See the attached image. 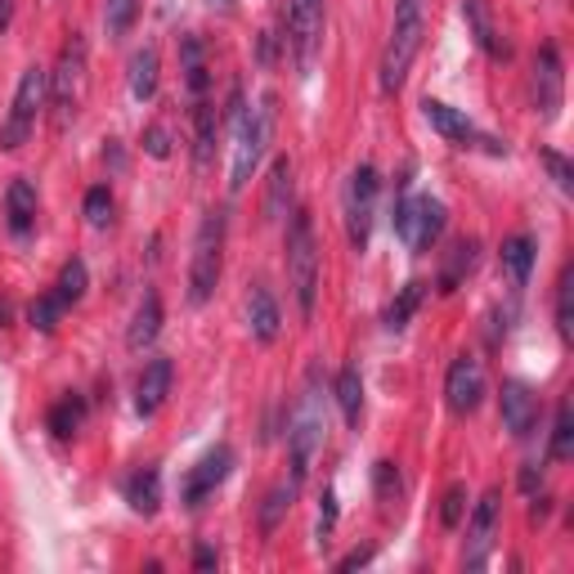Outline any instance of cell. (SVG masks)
<instances>
[{"label":"cell","instance_id":"obj_5","mask_svg":"<svg viewBox=\"0 0 574 574\" xmlns=\"http://www.w3.org/2000/svg\"><path fill=\"white\" fill-rule=\"evenodd\" d=\"M45 100H50V72H45V68H27V72L19 77L10 117L0 122V149H5V153H19V149H23L27 135L36 130V117H41Z\"/></svg>","mask_w":574,"mask_h":574},{"label":"cell","instance_id":"obj_39","mask_svg":"<svg viewBox=\"0 0 574 574\" xmlns=\"http://www.w3.org/2000/svg\"><path fill=\"white\" fill-rule=\"evenodd\" d=\"M372 485H377V498H381V503H395V498H400V467H395V462H377V467H372Z\"/></svg>","mask_w":574,"mask_h":574},{"label":"cell","instance_id":"obj_11","mask_svg":"<svg viewBox=\"0 0 574 574\" xmlns=\"http://www.w3.org/2000/svg\"><path fill=\"white\" fill-rule=\"evenodd\" d=\"M498 512H503V494L485 490L481 503H475V512H471V520H467V548H462L467 570H485L490 548H494V530H498Z\"/></svg>","mask_w":574,"mask_h":574},{"label":"cell","instance_id":"obj_1","mask_svg":"<svg viewBox=\"0 0 574 574\" xmlns=\"http://www.w3.org/2000/svg\"><path fill=\"white\" fill-rule=\"evenodd\" d=\"M229 117H233V167H229V188L238 194V188H248L269 139H274V94H265V100L256 108L243 104V94L233 90L229 100Z\"/></svg>","mask_w":574,"mask_h":574},{"label":"cell","instance_id":"obj_20","mask_svg":"<svg viewBox=\"0 0 574 574\" xmlns=\"http://www.w3.org/2000/svg\"><path fill=\"white\" fill-rule=\"evenodd\" d=\"M248 328H252V337L261 346H269L278 337V328H283V314H278V301L265 283L252 287V297H248Z\"/></svg>","mask_w":574,"mask_h":574},{"label":"cell","instance_id":"obj_9","mask_svg":"<svg viewBox=\"0 0 574 574\" xmlns=\"http://www.w3.org/2000/svg\"><path fill=\"white\" fill-rule=\"evenodd\" d=\"M377 198H381V180L377 171L364 162L351 171L346 184V238L355 252H368V238H372V220H377Z\"/></svg>","mask_w":574,"mask_h":574},{"label":"cell","instance_id":"obj_28","mask_svg":"<svg viewBox=\"0 0 574 574\" xmlns=\"http://www.w3.org/2000/svg\"><path fill=\"white\" fill-rule=\"evenodd\" d=\"M216 135H220V113H216V104L198 100V104H194V162H198V167L211 162Z\"/></svg>","mask_w":574,"mask_h":574},{"label":"cell","instance_id":"obj_3","mask_svg":"<svg viewBox=\"0 0 574 574\" xmlns=\"http://www.w3.org/2000/svg\"><path fill=\"white\" fill-rule=\"evenodd\" d=\"M225 211H207L198 233H194V256H188V301L194 306H207L216 283H220V269H225Z\"/></svg>","mask_w":574,"mask_h":574},{"label":"cell","instance_id":"obj_45","mask_svg":"<svg viewBox=\"0 0 574 574\" xmlns=\"http://www.w3.org/2000/svg\"><path fill=\"white\" fill-rule=\"evenodd\" d=\"M216 565H220V556H216V548H207V543H203V548L194 552V570H216Z\"/></svg>","mask_w":574,"mask_h":574},{"label":"cell","instance_id":"obj_2","mask_svg":"<svg viewBox=\"0 0 574 574\" xmlns=\"http://www.w3.org/2000/svg\"><path fill=\"white\" fill-rule=\"evenodd\" d=\"M283 265H287V283H292L297 310L310 319V314H314V301H319V243H314V220H310V211H292V220H287Z\"/></svg>","mask_w":574,"mask_h":574},{"label":"cell","instance_id":"obj_15","mask_svg":"<svg viewBox=\"0 0 574 574\" xmlns=\"http://www.w3.org/2000/svg\"><path fill=\"white\" fill-rule=\"evenodd\" d=\"M229 471H233V449L229 445H216L211 454H203V462L184 475V490H180V498L188 503V507H203L225 481H229Z\"/></svg>","mask_w":574,"mask_h":574},{"label":"cell","instance_id":"obj_38","mask_svg":"<svg viewBox=\"0 0 574 574\" xmlns=\"http://www.w3.org/2000/svg\"><path fill=\"white\" fill-rule=\"evenodd\" d=\"M85 220H90V229H108L113 225V194L104 184H94L85 194Z\"/></svg>","mask_w":574,"mask_h":574},{"label":"cell","instance_id":"obj_49","mask_svg":"<svg viewBox=\"0 0 574 574\" xmlns=\"http://www.w3.org/2000/svg\"><path fill=\"white\" fill-rule=\"evenodd\" d=\"M207 5H216V10H229V5H233V0H207Z\"/></svg>","mask_w":574,"mask_h":574},{"label":"cell","instance_id":"obj_25","mask_svg":"<svg viewBox=\"0 0 574 574\" xmlns=\"http://www.w3.org/2000/svg\"><path fill=\"white\" fill-rule=\"evenodd\" d=\"M292 158H274L269 167V188H265V216L269 220H283L287 207H292Z\"/></svg>","mask_w":574,"mask_h":574},{"label":"cell","instance_id":"obj_27","mask_svg":"<svg viewBox=\"0 0 574 574\" xmlns=\"http://www.w3.org/2000/svg\"><path fill=\"white\" fill-rule=\"evenodd\" d=\"M332 395H337V409H342L346 426H359V417H364V377H359L355 364H346L337 372V387H332Z\"/></svg>","mask_w":574,"mask_h":574},{"label":"cell","instance_id":"obj_17","mask_svg":"<svg viewBox=\"0 0 574 574\" xmlns=\"http://www.w3.org/2000/svg\"><path fill=\"white\" fill-rule=\"evenodd\" d=\"M171 387H175V364L171 359H149V364H144V372H139V381H135V413L139 417L162 413Z\"/></svg>","mask_w":574,"mask_h":574},{"label":"cell","instance_id":"obj_12","mask_svg":"<svg viewBox=\"0 0 574 574\" xmlns=\"http://www.w3.org/2000/svg\"><path fill=\"white\" fill-rule=\"evenodd\" d=\"M422 117H426V126L436 130V135H445L449 144H458V149H490V153H503L498 139L481 135L458 108H449V104H440V100H422Z\"/></svg>","mask_w":574,"mask_h":574},{"label":"cell","instance_id":"obj_31","mask_svg":"<svg viewBox=\"0 0 574 574\" xmlns=\"http://www.w3.org/2000/svg\"><path fill=\"white\" fill-rule=\"evenodd\" d=\"M45 422H50V431H55L59 440H72L77 431H81V422H85V400H81V395H64V400L50 409V417H45Z\"/></svg>","mask_w":574,"mask_h":574},{"label":"cell","instance_id":"obj_21","mask_svg":"<svg viewBox=\"0 0 574 574\" xmlns=\"http://www.w3.org/2000/svg\"><path fill=\"white\" fill-rule=\"evenodd\" d=\"M158 332H162V297H158V292H144L139 306H135V319H130V328H126V346H130V351L153 346Z\"/></svg>","mask_w":574,"mask_h":574},{"label":"cell","instance_id":"obj_41","mask_svg":"<svg viewBox=\"0 0 574 574\" xmlns=\"http://www.w3.org/2000/svg\"><path fill=\"white\" fill-rule=\"evenodd\" d=\"M462 512H467V490H462V485H449V490H445V503H440V525H445V530H458Z\"/></svg>","mask_w":574,"mask_h":574},{"label":"cell","instance_id":"obj_23","mask_svg":"<svg viewBox=\"0 0 574 574\" xmlns=\"http://www.w3.org/2000/svg\"><path fill=\"white\" fill-rule=\"evenodd\" d=\"M5 220H10V233L14 238H27L32 225H36V188L27 180H14L5 188Z\"/></svg>","mask_w":574,"mask_h":574},{"label":"cell","instance_id":"obj_16","mask_svg":"<svg viewBox=\"0 0 574 574\" xmlns=\"http://www.w3.org/2000/svg\"><path fill=\"white\" fill-rule=\"evenodd\" d=\"M565 64L556 55V45H543L539 59H535V108L543 117H556L561 113V100H565Z\"/></svg>","mask_w":574,"mask_h":574},{"label":"cell","instance_id":"obj_7","mask_svg":"<svg viewBox=\"0 0 574 574\" xmlns=\"http://www.w3.org/2000/svg\"><path fill=\"white\" fill-rule=\"evenodd\" d=\"M319 445H323V409H319V391H314V377H310L306 395L297 400L292 417H287V458H292V481L297 485L306 481Z\"/></svg>","mask_w":574,"mask_h":574},{"label":"cell","instance_id":"obj_44","mask_svg":"<svg viewBox=\"0 0 574 574\" xmlns=\"http://www.w3.org/2000/svg\"><path fill=\"white\" fill-rule=\"evenodd\" d=\"M368 561H372V548H355L351 556L337 561V570H359V565H368Z\"/></svg>","mask_w":574,"mask_h":574},{"label":"cell","instance_id":"obj_33","mask_svg":"<svg viewBox=\"0 0 574 574\" xmlns=\"http://www.w3.org/2000/svg\"><path fill=\"white\" fill-rule=\"evenodd\" d=\"M556 332L561 342H574V265H565L556 283Z\"/></svg>","mask_w":574,"mask_h":574},{"label":"cell","instance_id":"obj_30","mask_svg":"<svg viewBox=\"0 0 574 574\" xmlns=\"http://www.w3.org/2000/svg\"><path fill=\"white\" fill-rule=\"evenodd\" d=\"M471 269H475V243H471V238H462V243H454V252H449V261L440 269V292H458V283Z\"/></svg>","mask_w":574,"mask_h":574},{"label":"cell","instance_id":"obj_6","mask_svg":"<svg viewBox=\"0 0 574 574\" xmlns=\"http://www.w3.org/2000/svg\"><path fill=\"white\" fill-rule=\"evenodd\" d=\"M445 220H449V211H445V203L440 198H431V194H417V198H400L395 203V238L409 248V252H431L440 243V233H445Z\"/></svg>","mask_w":574,"mask_h":574},{"label":"cell","instance_id":"obj_37","mask_svg":"<svg viewBox=\"0 0 574 574\" xmlns=\"http://www.w3.org/2000/svg\"><path fill=\"white\" fill-rule=\"evenodd\" d=\"M64 301L55 297V292H45V297H36L32 301V310H27V319H32V328H41V332H55L59 328V319H64Z\"/></svg>","mask_w":574,"mask_h":574},{"label":"cell","instance_id":"obj_14","mask_svg":"<svg viewBox=\"0 0 574 574\" xmlns=\"http://www.w3.org/2000/svg\"><path fill=\"white\" fill-rule=\"evenodd\" d=\"M498 413H503V426L512 431L516 440H530L535 431H539V417H543V400L525 387V381H503Z\"/></svg>","mask_w":574,"mask_h":574},{"label":"cell","instance_id":"obj_26","mask_svg":"<svg viewBox=\"0 0 574 574\" xmlns=\"http://www.w3.org/2000/svg\"><path fill=\"white\" fill-rule=\"evenodd\" d=\"M130 94L139 104H149L158 94V45H139L130 55Z\"/></svg>","mask_w":574,"mask_h":574},{"label":"cell","instance_id":"obj_4","mask_svg":"<svg viewBox=\"0 0 574 574\" xmlns=\"http://www.w3.org/2000/svg\"><path fill=\"white\" fill-rule=\"evenodd\" d=\"M417 50H422V0H400L395 23H391V41H387V50H381V90L387 94L404 90Z\"/></svg>","mask_w":574,"mask_h":574},{"label":"cell","instance_id":"obj_13","mask_svg":"<svg viewBox=\"0 0 574 574\" xmlns=\"http://www.w3.org/2000/svg\"><path fill=\"white\" fill-rule=\"evenodd\" d=\"M481 400H485V368H481V359L458 355L449 364V372H445V404L458 417H467V413L481 409Z\"/></svg>","mask_w":574,"mask_h":574},{"label":"cell","instance_id":"obj_42","mask_svg":"<svg viewBox=\"0 0 574 574\" xmlns=\"http://www.w3.org/2000/svg\"><path fill=\"white\" fill-rule=\"evenodd\" d=\"M332 525H337V490H323V498H319V539L328 543V535H332Z\"/></svg>","mask_w":574,"mask_h":574},{"label":"cell","instance_id":"obj_40","mask_svg":"<svg viewBox=\"0 0 574 574\" xmlns=\"http://www.w3.org/2000/svg\"><path fill=\"white\" fill-rule=\"evenodd\" d=\"M539 158H543V167H548V175H552V184L561 188V194H574V167L556 149H543Z\"/></svg>","mask_w":574,"mask_h":574},{"label":"cell","instance_id":"obj_47","mask_svg":"<svg viewBox=\"0 0 574 574\" xmlns=\"http://www.w3.org/2000/svg\"><path fill=\"white\" fill-rule=\"evenodd\" d=\"M10 19H14V0H0V32L10 27Z\"/></svg>","mask_w":574,"mask_h":574},{"label":"cell","instance_id":"obj_32","mask_svg":"<svg viewBox=\"0 0 574 574\" xmlns=\"http://www.w3.org/2000/svg\"><path fill=\"white\" fill-rule=\"evenodd\" d=\"M85 287H90V269H85V261L81 256H72L64 269H59V283H55V297L64 301V306H77L81 297H85Z\"/></svg>","mask_w":574,"mask_h":574},{"label":"cell","instance_id":"obj_35","mask_svg":"<svg viewBox=\"0 0 574 574\" xmlns=\"http://www.w3.org/2000/svg\"><path fill=\"white\" fill-rule=\"evenodd\" d=\"M292 498H297V481L274 485V490L265 494V507H261V530H265V535H274V530H278V520L287 516V507H292Z\"/></svg>","mask_w":574,"mask_h":574},{"label":"cell","instance_id":"obj_48","mask_svg":"<svg viewBox=\"0 0 574 574\" xmlns=\"http://www.w3.org/2000/svg\"><path fill=\"white\" fill-rule=\"evenodd\" d=\"M5 319H10V306H5V301H0V328H5Z\"/></svg>","mask_w":574,"mask_h":574},{"label":"cell","instance_id":"obj_43","mask_svg":"<svg viewBox=\"0 0 574 574\" xmlns=\"http://www.w3.org/2000/svg\"><path fill=\"white\" fill-rule=\"evenodd\" d=\"M144 149H149V158H171V135L162 126H149L144 130Z\"/></svg>","mask_w":574,"mask_h":574},{"label":"cell","instance_id":"obj_46","mask_svg":"<svg viewBox=\"0 0 574 574\" xmlns=\"http://www.w3.org/2000/svg\"><path fill=\"white\" fill-rule=\"evenodd\" d=\"M520 490L535 498V490H539V467H525V471H520Z\"/></svg>","mask_w":574,"mask_h":574},{"label":"cell","instance_id":"obj_24","mask_svg":"<svg viewBox=\"0 0 574 574\" xmlns=\"http://www.w3.org/2000/svg\"><path fill=\"white\" fill-rule=\"evenodd\" d=\"M462 19H467L475 45H481L490 59H507V45H503L498 32H494V19H490V10H485V0H462Z\"/></svg>","mask_w":574,"mask_h":574},{"label":"cell","instance_id":"obj_36","mask_svg":"<svg viewBox=\"0 0 574 574\" xmlns=\"http://www.w3.org/2000/svg\"><path fill=\"white\" fill-rule=\"evenodd\" d=\"M139 19V0H104V27L108 36H126Z\"/></svg>","mask_w":574,"mask_h":574},{"label":"cell","instance_id":"obj_8","mask_svg":"<svg viewBox=\"0 0 574 574\" xmlns=\"http://www.w3.org/2000/svg\"><path fill=\"white\" fill-rule=\"evenodd\" d=\"M85 100V41L72 32V41L59 50V64L50 72V108H55V126L68 130V122L77 117Z\"/></svg>","mask_w":574,"mask_h":574},{"label":"cell","instance_id":"obj_22","mask_svg":"<svg viewBox=\"0 0 574 574\" xmlns=\"http://www.w3.org/2000/svg\"><path fill=\"white\" fill-rule=\"evenodd\" d=\"M535 256H539V243H535L530 233H516V238H507V243H503V252H498V265H503V274L512 278V287H516V292H520L525 283H530Z\"/></svg>","mask_w":574,"mask_h":574},{"label":"cell","instance_id":"obj_19","mask_svg":"<svg viewBox=\"0 0 574 574\" xmlns=\"http://www.w3.org/2000/svg\"><path fill=\"white\" fill-rule=\"evenodd\" d=\"M180 72H184V90L194 94V100H203L211 85V68H207V45L194 32L180 36Z\"/></svg>","mask_w":574,"mask_h":574},{"label":"cell","instance_id":"obj_10","mask_svg":"<svg viewBox=\"0 0 574 574\" xmlns=\"http://www.w3.org/2000/svg\"><path fill=\"white\" fill-rule=\"evenodd\" d=\"M287 45H292L297 72L310 77L323 45V0H287Z\"/></svg>","mask_w":574,"mask_h":574},{"label":"cell","instance_id":"obj_29","mask_svg":"<svg viewBox=\"0 0 574 574\" xmlns=\"http://www.w3.org/2000/svg\"><path fill=\"white\" fill-rule=\"evenodd\" d=\"M422 301H426V283H417V278L404 283V287H400V297L387 306V314H381V323H387L391 332H404V328L413 323V314L422 310Z\"/></svg>","mask_w":574,"mask_h":574},{"label":"cell","instance_id":"obj_18","mask_svg":"<svg viewBox=\"0 0 574 574\" xmlns=\"http://www.w3.org/2000/svg\"><path fill=\"white\" fill-rule=\"evenodd\" d=\"M122 498H126L130 512H139V516H158V507H162V475H158V467L130 471L126 481H122Z\"/></svg>","mask_w":574,"mask_h":574},{"label":"cell","instance_id":"obj_34","mask_svg":"<svg viewBox=\"0 0 574 574\" xmlns=\"http://www.w3.org/2000/svg\"><path fill=\"white\" fill-rule=\"evenodd\" d=\"M574 454V413H570V400L556 404V422H552V445H548V458L552 462H565Z\"/></svg>","mask_w":574,"mask_h":574}]
</instances>
